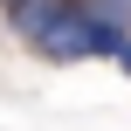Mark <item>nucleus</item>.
Returning a JSON list of instances; mask_svg holds the SVG:
<instances>
[{"label":"nucleus","instance_id":"obj_1","mask_svg":"<svg viewBox=\"0 0 131 131\" xmlns=\"http://www.w3.org/2000/svg\"><path fill=\"white\" fill-rule=\"evenodd\" d=\"M131 41V28L124 21H111V14H97L90 0H69L62 14H55V28L35 41L48 62H90V55H111L117 62V48Z\"/></svg>","mask_w":131,"mask_h":131},{"label":"nucleus","instance_id":"obj_2","mask_svg":"<svg viewBox=\"0 0 131 131\" xmlns=\"http://www.w3.org/2000/svg\"><path fill=\"white\" fill-rule=\"evenodd\" d=\"M97 14H111V21H131V0H90Z\"/></svg>","mask_w":131,"mask_h":131},{"label":"nucleus","instance_id":"obj_3","mask_svg":"<svg viewBox=\"0 0 131 131\" xmlns=\"http://www.w3.org/2000/svg\"><path fill=\"white\" fill-rule=\"evenodd\" d=\"M117 69H124V76H131V41H124V48H117Z\"/></svg>","mask_w":131,"mask_h":131},{"label":"nucleus","instance_id":"obj_4","mask_svg":"<svg viewBox=\"0 0 131 131\" xmlns=\"http://www.w3.org/2000/svg\"><path fill=\"white\" fill-rule=\"evenodd\" d=\"M7 7H14V0H7Z\"/></svg>","mask_w":131,"mask_h":131}]
</instances>
